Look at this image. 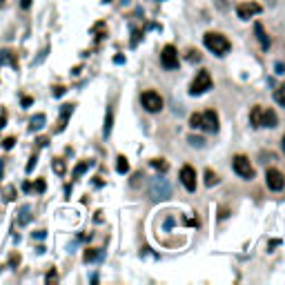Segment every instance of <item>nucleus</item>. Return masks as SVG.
I'll list each match as a JSON object with an SVG mask.
<instances>
[{"instance_id": "obj_1", "label": "nucleus", "mask_w": 285, "mask_h": 285, "mask_svg": "<svg viewBox=\"0 0 285 285\" xmlns=\"http://www.w3.org/2000/svg\"><path fill=\"white\" fill-rule=\"evenodd\" d=\"M203 42H205L207 49L214 51L216 56H225L227 51L232 49V42L223 34H216V31H207V34L203 36Z\"/></svg>"}, {"instance_id": "obj_2", "label": "nucleus", "mask_w": 285, "mask_h": 285, "mask_svg": "<svg viewBox=\"0 0 285 285\" xmlns=\"http://www.w3.org/2000/svg\"><path fill=\"white\" fill-rule=\"evenodd\" d=\"M149 196H151V201H167L169 196H172V185H169V180L165 178V176H156V178H151V183H149Z\"/></svg>"}, {"instance_id": "obj_3", "label": "nucleus", "mask_w": 285, "mask_h": 285, "mask_svg": "<svg viewBox=\"0 0 285 285\" xmlns=\"http://www.w3.org/2000/svg\"><path fill=\"white\" fill-rule=\"evenodd\" d=\"M207 89H212V76H210V71L203 69V71H198L196 78H194L192 87H189V94H192V96H201Z\"/></svg>"}, {"instance_id": "obj_4", "label": "nucleus", "mask_w": 285, "mask_h": 285, "mask_svg": "<svg viewBox=\"0 0 285 285\" xmlns=\"http://www.w3.org/2000/svg\"><path fill=\"white\" fill-rule=\"evenodd\" d=\"M141 103L149 114H156V112L163 109V96H160L158 92H151V89H147V92L141 94Z\"/></svg>"}, {"instance_id": "obj_5", "label": "nucleus", "mask_w": 285, "mask_h": 285, "mask_svg": "<svg viewBox=\"0 0 285 285\" xmlns=\"http://www.w3.org/2000/svg\"><path fill=\"white\" fill-rule=\"evenodd\" d=\"M232 167H234V172L239 174L241 178H245V180L254 178V167L250 165V158H248V156H243V154L234 156V160H232Z\"/></svg>"}, {"instance_id": "obj_6", "label": "nucleus", "mask_w": 285, "mask_h": 285, "mask_svg": "<svg viewBox=\"0 0 285 285\" xmlns=\"http://www.w3.org/2000/svg\"><path fill=\"white\" fill-rule=\"evenodd\" d=\"M160 65L165 69H176L178 67V51L174 45H167L163 51H160Z\"/></svg>"}, {"instance_id": "obj_7", "label": "nucleus", "mask_w": 285, "mask_h": 285, "mask_svg": "<svg viewBox=\"0 0 285 285\" xmlns=\"http://www.w3.org/2000/svg\"><path fill=\"white\" fill-rule=\"evenodd\" d=\"M265 183H268V187L272 189V192H281L285 187V178L279 169H268V172H265Z\"/></svg>"}, {"instance_id": "obj_8", "label": "nucleus", "mask_w": 285, "mask_h": 285, "mask_svg": "<svg viewBox=\"0 0 285 285\" xmlns=\"http://www.w3.org/2000/svg\"><path fill=\"white\" fill-rule=\"evenodd\" d=\"M180 183L185 185L187 192H196V169H194L192 165H185V167L180 169Z\"/></svg>"}, {"instance_id": "obj_9", "label": "nucleus", "mask_w": 285, "mask_h": 285, "mask_svg": "<svg viewBox=\"0 0 285 285\" xmlns=\"http://www.w3.org/2000/svg\"><path fill=\"white\" fill-rule=\"evenodd\" d=\"M201 127L205 132H210V134L218 132V114L214 109H207V112L201 114Z\"/></svg>"}, {"instance_id": "obj_10", "label": "nucleus", "mask_w": 285, "mask_h": 285, "mask_svg": "<svg viewBox=\"0 0 285 285\" xmlns=\"http://www.w3.org/2000/svg\"><path fill=\"white\" fill-rule=\"evenodd\" d=\"M259 13H261V4H256V2H243L236 7V16L241 20H250L252 16H259Z\"/></svg>"}, {"instance_id": "obj_11", "label": "nucleus", "mask_w": 285, "mask_h": 285, "mask_svg": "<svg viewBox=\"0 0 285 285\" xmlns=\"http://www.w3.org/2000/svg\"><path fill=\"white\" fill-rule=\"evenodd\" d=\"M254 34H256V40L261 42V49L268 51L272 42H270V38H268V34H265V29H263V25H261V22H254Z\"/></svg>"}, {"instance_id": "obj_12", "label": "nucleus", "mask_w": 285, "mask_h": 285, "mask_svg": "<svg viewBox=\"0 0 285 285\" xmlns=\"http://www.w3.org/2000/svg\"><path fill=\"white\" fill-rule=\"evenodd\" d=\"M277 123H279V118H277V114H274V109H263V118H261V127H277Z\"/></svg>"}, {"instance_id": "obj_13", "label": "nucleus", "mask_w": 285, "mask_h": 285, "mask_svg": "<svg viewBox=\"0 0 285 285\" xmlns=\"http://www.w3.org/2000/svg\"><path fill=\"white\" fill-rule=\"evenodd\" d=\"M45 121H47L45 114H34V116H31V121H29V130L31 132L42 130V127H45Z\"/></svg>"}, {"instance_id": "obj_14", "label": "nucleus", "mask_w": 285, "mask_h": 285, "mask_svg": "<svg viewBox=\"0 0 285 285\" xmlns=\"http://www.w3.org/2000/svg\"><path fill=\"white\" fill-rule=\"evenodd\" d=\"M261 118H263V107L261 105H254L250 112V123L252 127H261Z\"/></svg>"}, {"instance_id": "obj_15", "label": "nucleus", "mask_w": 285, "mask_h": 285, "mask_svg": "<svg viewBox=\"0 0 285 285\" xmlns=\"http://www.w3.org/2000/svg\"><path fill=\"white\" fill-rule=\"evenodd\" d=\"M71 112H74V105H63V109H60V127L58 130H65V123H67V118L71 116Z\"/></svg>"}, {"instance_id": "obj_16", "label": "nucleus", "mask_w": 285, "mask_h": 285, "mask_svg": "<svg viewBox=\"0 0 285 285\" xmlns=\"http://www.w3.org/2000/svg\"><path fill=\"white\" fill-rule=\"evenodd\" d=\"M116 172L118 174H127V172H130V163H127L125 156H118V158H116Z\"/></svg>"}, {"instance_id": "obj_17", "label": "nucleus", "mask_w": 285, "mask_h": 285, "mask_svg": "<svg viewBox=\"0 0 285 285\" xmlns=\"http://www.w3.org/2000/svg\"><path fill=\"white\" fill-rule=\"evenodd\" d=\"M89 165H92L89 160H83V163L76 165V167H74V178H80V176H83V174L89 169Z\"/></svg>"}, {"instance_id": "obj_18", "label": "nucleus", "mask_w": 285, "mask_h": 285, "mask_svg": "<svg viewBox=\"0 0 285 285\" xmlns=\"http://www.w3.org/2000/svg\"><path fill=\"white\" fill-rule=\"evenodd\" d=\"M112 123H114V114H112V109H107V114H105V127H103V134H105V136L112 134Z\"/></svg>"}, {"instance_id": "obj_19", "label": "nucleus", "mask_w": 285, "mask_h": 285, "mask_svg": "<svg viewBox=\"0 0 285 285\" xmlns=\"http://www.w3.org/2000/svg\"><path fill=\"white\" fill-rule=\"evenodd\" d=\"M274 101H277L281 107H285V85H281V87L274 89Z\"/></svg>"}, {"instance_id": "obj_20", "label": "nucleus", "mask_w": 285, "mask_h": 285, "mask_svg": "<svg viewBox=\"0 0 285 285\" xmlns=\"http://www.w3.org/2000/svg\"><path fill=\"white\" fill-rule=\"evenodd\" d=\"M51 167H54V172L58 174V176H63V174H65V160L63 158H54Z\"/></svg>"}, {"instance_id": "obj_21", "label": "nucleus", "mask_w": 285, "mask_h": 285, "mask_svg": "<svg viewBox=\"0 0 285 285\" xmlns=\"http://www.w3.org/2000/svg\"><path fill=\"white\" fill-rule=\"evenodd\" d=\"M216 183H218V176L212 172V169H207L205 172V185L207 187H212V185H216Z\"/></svg>"}, {"instance_id": "obj_22", "label": "nucleus", "mask_w": 285, "mask_h": 285, "mask_svg": "<svg viewBox=\"0 0 285 285\" xmlns=\"http://www.w3.org/2000/svg\"><path fill=\"white\" fill-rule=\"evenodd\" d=\"M87 263H92V261H96L98 259V250H94V248H89V250H85V256H83Z\"/></svg>"}, {"instance_id": "obj_23", "label": "nucleus", "mask_w": 285, "mask_h": 285, "mask_svg": "<svg viewBox=\"0 0 285 285\" xmlns=\"http://www.w3.org/2000/svg\"><path fill=\"white\" fill-rule=\"evenodd\" d=\"M151 167H156V169H160V172H167L169 169V165L165 163L163 158H156V160H151Z\"/></svg>"}, {"instance_id": "obj_24", "label": "nucleus", "mask_w": 285, "mask_h": 285, "mask_svg": "<svg viewBox=\"0 0 285 285\" xmlns=\"http://www.w3.org/2000/svg\"><path fill=\"white\" fill-rule=\"evenodd\" d=\"M0 63H11L16 67V60H13L11 51H0Z\"/></svg>"}, {"instance_id": "obj_25", "label": "nucleus", "mask_w": 285, "mask_h": 285, "mask_svg": "<svg viewBox=\"0 0 285 285\" xmlns=\"http://www.w3.org/2000/svg\"><path fill=\"white\" fill-rule=\"evenodd\" d=\"M187 141H189V145H192V147H203V145H205V141H203L201 136H194V134L189 136Z\"/></svg>"}, {"instance_id": "obj_26", "label": "nucleus", "mask_w": 285, "mask_h": 285, "mask_svg": "<svg viewBox=\"0 0 285 285\" xmlns=\"http://www.w3.org/2000/svg\"><path fill=\"white\" fill-rule=\"evenodd\" d=\"M189 125H192L194 130H198V127H201V114H192V116H189Z\"/></svg>"}, {"instance_id": "obj_27", "label": "nucleus", "mask_w": 285, "mask_h": 285, "mask_svg": "<svg viewBox=\"0 0 285 285\" xmlns=\"http://www.w3.org/2000/svg\"><path fill=\"white\" fill-rule=\"evenodd\" d=\"M13 145H16V136H7V139H2V147H4V149H11Z\"/></svg>"}, {"instance_id": "obj_28", "label": "nucleus", "mask_w": 285, "mask_h": 285, "mask_svg": "<svg viewBox=\"0 0 285 285\" xmlns=\"http://www.w3.org/2000/svg\"><path fill=\"white\" fill-rule=\"evenodd\" d=\"M31 189H36V192H45V189H47V183H45V180H42V178H38L36 183L31 185Z\"/></svg>"}, {"instance_id": "obj_29", "label": "nucleus", "mask_w": 285, "mask_h": 285, "mask_svg": "<svg viewBox=\"0 0 285 285\" xmlns=\"http://www.w3.org/2000/svg\"><path fill=\"white\" fill-rule=\"evenodd\" d=\"M13 198H16V189H13V187L4 189V201H13Z\"/></svg>"}, {"instance_id": "obj_30", "label": "nucleus", "mask_w": 285, "mask_h": 285, "mask_svg": "<svg viewBox=\"0 0 285 285\" xmlns=\"http://www.w3.org/2000/svg\"><path fill=\"white\" fill-rule=\"evenodd\" d=\"M142 38V31L141 29H134V38H132V47H136L139 45V40Z\"/></svg>"}, {"instance_id": "obj_31", "label": "nucleus", "mask_w": 285, "mask_h": 285, "mask_svg": "<svg viewBox=\"0 0 285 285\" xmlns=\"http://www.w3.org/2000/svg\"><path fill=\"white\" fill-rule=\"evenodd\" d=\"M45 281H47V283H56V281H58V274H56V270H51V272L47 274Z\"/></svg>"}, {"instance_id": "obj_32", "label": "nucleus", "mask_w": 285, "mask_h": 285, "mask_svg": "<svg viewBox=\"0 0 285 285\" xmlns=\"http://www.w3.org/2000/svg\"><path fill=\"white\" fill-rule=\"evenodd\" d=\"M20 214H22V216H20V223H22V225H25V223L31 218V216H29V210H27V207H25V210H22Z\"/></svg>"}, {"instance_id": "obj_33", "label": "nucleus", "mask_w": 285, "mask_h": 285, "mask_svg": "<svg viewBox=\"0 0 285 285\" xmlns=\"http://www.w3.org/2000/svg\"><path fill=\"white\" fill-rule=\"evenodd\" d=\"M36 160H38V156H31L29 165H27V172H34V167H36Z\"/></svg>"}, {"instance_id": "obj_34", "label": "nucleus", "mask_w": 285, "mask_h": 285, "mask_svg": "<svg viewBox=\"0 0 285 285\" xmlns=\"http://www.w3.org/2000/svg\"><path fill=\"white\" fill-rule=\"evenodd\" d=\"M274 71H277L279 76L285 74V65H283V63H277V65H274Z\"/></svg>"}, {"instance_id": "obj_35", "label": "nucleus", "mask_w": 285, "mask_h": 285, "mask_svg": "<svg viewBox=\"0 0 285 285\" xmlns=\"http://www.w3.org/2000/svg\"><path fill=\"white\" fill-rule=\"evenodd\" d=\"M65 92H67V89H65V87H60V85H58V87H54V96H63Z\"/></svg>"}, {"instance_id": "obj_36", "label": "nucleus", "mask_w": 285, "mask_h": 285, "mask_svg": "<svg viewBox=\"0 0 285 285\" xmlns=\"http://www.w3.org/2000/svg\"><path fill=\"white\" fill-rule=\"evenodd\" d=\"M31 103H34V98H31V96H25V98H22V107H29Z\"/></svg>"}, {"instance_id": "obj_37", "label": "nucleus", "mask_w": 285, "mask_h": 285, "mask_svg": "<svg viewBox=\"0 0 285 285\" xmlns=\"http://www.w3.org/2000/svg\"><path fill=\"white\" fill-rule=\"evenodd\" d=\"M38 145H40V147H47V145H49V139H47V136H42V139H38Z\"/></svg>"}, {"instance_id": "obj_38", "label": "nucleus", "mask_w": 285, "mask_h": 285, "mask_svg": "<svg viewBox=\"0 0 285 285\" xmlns=\"http://www.w3.org/2000/svg\"><path fill=\"white\" fill-rule=\"evenodd\" d=\"M4 123H7V112H2V114H0V130H2V127H4Z\"/></svg>"}, {"instance_id": "obj_39", "label": "nucleus", "mask_w": 285, "mask_h": 285, "mask_svg": "<svg viewBox=\"0 0 285 285\" xmlns=\"http://www.w3.org/2000/svg\"><path fill=\"white\" fill-rule=\"evenodd\" d=\"M114 63H116V65H123V63H125V56H114Z\"/></svg>"}, {"instance_id": "obj_40", "label": "nucleus", "mask_w": 285, "mask_h": 285, "mask_svg": "<svg viewBox=\"0 0 285 285\" xmlns=\"http://www.w3.org/2000/svg\"><path fill=\"white\" fill-rule=\"evenodd\" d=\"M189 60H201V56H198V51H189Z\"/></svg>"}, {"instance_id": "obj_41", "label": "nucleus", "mask_w": 285, "mask_h": 285, "mask_svg": "<svg viewBox=\"0 0 285 285\" xmlns=\"http://www.w3.org/2000/svg\"><path fill=\"white\" fill-rule=\"evenodd\" d=\"M45 234H47V232H42V230H38V232H34V236H36V239H45Z\"/></svg>"}, {"instance_id": "obj_42", "label": "nucleus", "mask_w": 285, "mask_h": 285, "mask_svg": "<svg viewBox=\"0 0 285 285\" xmlns=\"http://www.w3.org/2000/svg\"><path fill=\"white\" fill-rule=\"evenodd\" d=\"M20 7H22V9H29V7H31V0H22Z\"/></svg>"}, {"instance_id": "obj_43", "label": "nucleus", "mask_w": 285, "mask_h": 285, "mask_svg": "<svg viewBox=\"0 0 285 285\" xmlns=\"http://www.w3.org/2000/svg\"><path fill=\"white\" fill-rule=\"evenodd\" d=\"M2 167H4V163L0 160V178H2Z\"/></svg>"}, {"instance_id": "obj_44", "label": "nucleus", "mask_w": 285, "mask_h": 285, "mask_svg": "<svg viewBox=\"0 0 285 285\" xmlns=\"http://www.w3.org/2000/svg\"><path fill=\"white\" fill-rule=\"evenodd\" d=\"M281 147H283V154H285V136L281 139Z\"/></svg>"}, {"instance_id": "obj_45", "label": "nucleus", "mask_w": 285, "mask_h": 285, "mask_svg": "<svg viewBox=\"0 0 285 285\" xmlns=\"http://www.w3.org/2000/svg\"><path fill=\"white\" fill-rule=\"evenodd\" d=\"M2 4H4V0H0V7H2Z\"/></svg>"}]
</instances>
